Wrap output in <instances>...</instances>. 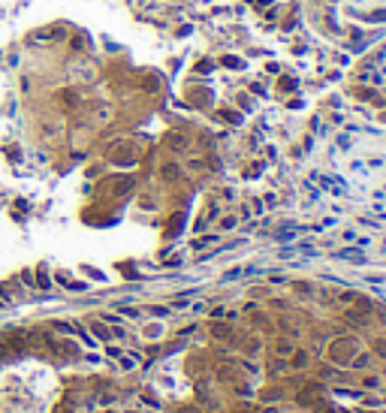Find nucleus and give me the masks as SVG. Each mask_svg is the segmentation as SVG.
<instances>
[{"label":"nucleus","mask_w":386,"mask_h":413,"mask_svg":"<svg viewBox=\"0 0 386 413\" xmlns=\"http://www.w3.org/2000/svg\"><path fill=\"white\" fill-rule=\"evenodd\" d=\"M3 304H6V302H3V299H0V308H3Z\"/></svg>","instance_id":"2"},{"label":"nucleus","mask_w":386,"mask_h":413,"mask_svg":"<svg viewBox=\"0 0 386 413\" xmlns=\"http://www.w3.org/2000/svg\"><path fill=\"white\" fill-rule=\"evenodd\" d=\"M223 64H226V66H230V69H238V66H244V64H241L238 58H223Z\"/></svg>","instance_id":"1"}]
</instances>
